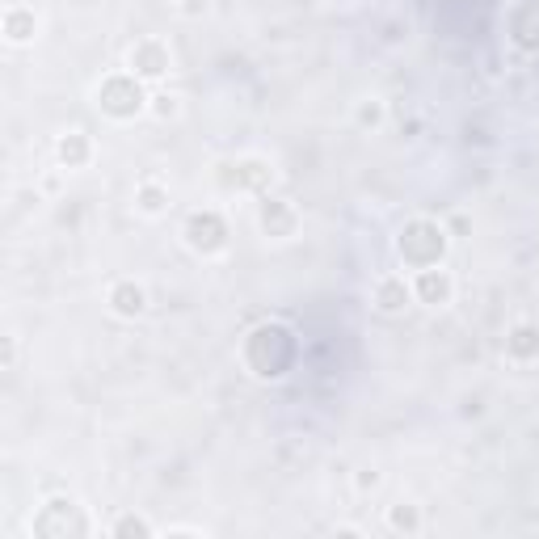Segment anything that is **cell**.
<instances>
[{"label": "cell", "instance_id": "cell-1", "mask_svg": "<svg viewBox=\"0 0 539 539\" xmlns=\"http://www.w3.org/2000/svg\"><path fill=\"white\" fill-rule=\"evenodd\" d=\"M144 85L148 81H139L135 72H114V76H106V81L93 89V102H97V110H102L106 118H114V123H131V118L148 114L152 93Z\"/></svg>", "mask_w": 539, "mask_h": 539}, {"label": "cell", "instance_id": "cell-2", "mask_svg": "<svg viewBox=\"0 0 539 539\" xmlns=\"http://www.w3.org/2000/svg\"><path fill=\"white\" fill-rule=\"evenodd\" d=\"M396 253H401V257H405V266H413V270L443 266L447 228H443V224H434V219H413V224H405L401 241H396Z\"/></svg>", "mask_w": 539, "mask_h": 539}, {"label": "cell", "instance_id": "cell-3", "mask_svg": "<svg viewBox=\"0 0 539 539\" xmlns=\"http://www.w3.org/2000/svg\"><path fill=\"white\" fill-rule=\"evenodd\" d=\"M34 535H47V539H64V535H93V523L85 518L81 502L76 497H47L43 510L34 514Z\"/></svg>", "mask_w": 539, "mask_h": 539}, {"label": "cell", "instance_id": "cell-4", "mask_svg": "<svg viewBox=\"0 0 539 539\" xmlns=\"http://www.w3.org/2000/svg\"><path fill=\"white\" fill-rule=\"evenodd\" d=\"M182 241L198 257H219V253L228 249V224H224V215L211 211V207L190 211L186 224H182Z\"/></svg>", "mask_w": 539, "mask_h": 539}, {"label": "cell", "instance_id": "cell-5", "mask_svg": "<svg viewBox=\"0 0 539 539\" xmlns=\"http://www.w3.org/2000/svg\"><path fill=\"white\" fill-rule=\"evenodd\" d=\"M173 68V55L165 38H135L127 51V72H135L139 81H165Z\"/></svg>", "mask_w": 539, "mask_h": 539}, {"label": "cell", "instance_id": "cell-6", "mask_svg": "<svg viewBox=\"0 0 539 539\" xmlns=\"http://www.w3.org/2000/svg\"><path fill=\"white\" fill-rule=\"evenodd\" d=\"M409 304H417V299H413V278H405V274H379L375 278L371 308L379 316H405Z\"/></svg>", "mask_w": 539, "mask_h": 539}, {"label": "cell", "instance_id": "cell-7", "mask_svg": "<svg viewBox=\"0 0 539 539\" xmlns=\"http://www.w3.org/2000/svg\"><path fill=\"white\" fill-rule=\"evenodd\" d=\"M257 228H262L266 241H291V236L299 232V211H295V203L266 194L262 207H257Z\"/></svg>", "mask_w": 539, "mask_h": 539}, {"label": "cell", "instance_id": "cell-8", "mask_svg": "<svg viewBox=\"0 0 539 539\" xmlns=\"http://www.w3.org/2000/svg\"><path fill=\"white\" fill-rule=\"evenodd\" d=\"M413 299L426 308H447L455 299V274L443 266H426L413 274Z\"/></svg>", "mask_w": 539, "mask_h": 539}, {"label": "cell", "instance_id": "cell-9", "mask_svg": "<svg viewBox=\"0 0 539 539\" xmlns=\"http://www.w3.org/2000/svg\"><path fill=\"white\" fill-rule=\"evenodd\" d=\"M106 304L110 312L118 316V321H139V316L148 312V287L144 283H135V278H114L110 291H106Z\"/></svg>", "mask_w": 539, "mask_h": 539}, {"label": "cell", "instance_id": "cell-10", "mask_svg": "<svg viewBox=\"0 0 539 539\" xmlns=\"http://www.w3.org/2000/svg\"><path fill=\"white\" fill-rule=\"evenodd\" d=\"M510 43L527 55H539V0H518L510 9Z\"/></svg>", "mask_w": 539, "mask_h": 539}, {"label": "cell", "instance_id": "cell-11", "mask_svg": "<svg viewBox=\"0 0 539 539\" xmlns=\"http://www.w3.org/2000/svg\"><path fill=\"white\" fill-rule=\"evenodd\" d=\"M55 161H59V169H85L93 161V135L81 127L64 131L55 139Z\"/></svg>", "mask_w": 539, "mask_h": 539}, {"label": "cell", "instance_id": "cell-12", "mask_svg": "<svg viewBox=\"0 0 539 539\" xmlns=\"http://www.w3.org/2000/svg\"><path fill=\"white\" fill-rule=\"evenodd\" d=\"M506 358H510V363H535V358H539V325L518 321L506 333Z\"/></svg>", "mask_w": 539, "mask_h": 539}, {"label": "cell", "instance_id": "cell-13", "mask_svg": "<svg viewBox=\"0 0 539 539\" xmlns=\"http://www.w3.org/2000/svg\"><path fill=\"white\" fill-rule=\"evenodd\" d=\"M34 34H38V17L30 5H9L5 9V43L9 47H26L34 43Z\"/></svg>", "mask_w": 539, "mask_h": 539}, {"label": "cell", "instance_id": "cell-14", "mask_svg": "<svg viewBox=\"0 0 539 539\" xmlns=\"http://www.w3.org/2000/svg\"><path fill=\"white\" fill-rule=\"evenodd\" d=\"M384 527L392 535H422L426 531V510L417 502H396L384 510Z\"/></svg>", "mask_w": 539, "mask_h": 539}, {"label": "cell", "instance_id": "cell-15", "mask_svg": "<svg viewBox=\"0 0 539 539\" xmlns=\"http://www.w3.org/2000/svg\"><path fill=\"white\" fill-rule=\"evenodd\" d=\"M135 211L144 219H156L169 211V186L161 182V177H144V182L135 186Z\"/></svg>", "mask_w": 539, "mask_h": 539}, {"label": "cell", "instance_id": "cell-16", "mask_svg": "<svg viewBox=\"0 0 539 539\" xmlns=\"http://www.w3.org/2000/svg\"><path fill=\"white\" fill-rule=\"evenodd\" d=\"M384 123H388V102H384V97H363V102L354 106V127L358 131H371L375 135Z\"/></svg>", "mask_w": 539, "mask_h": 539}, {"label": "cell", "instance_id": "cell-17", "mask_svg": "<svg viewBox=\"0 0 539 539\" xmlns=\"http://www.w3.org/2000/svg\"><path fill=\"white\" fill-rule=\"evenodd\" d=\"M270 169H266V161H257V156H249V161H236V190H262L266 182H270Z\"/></svg>", "mask_w": 539, "mask_h": 539}, {"label": "cell", "instance_id": "cell-18", "mask_svg": "<svg viewBox=\"0 0 539 539\" xmlns=\"http://www.w3.org/2000/svg\"><path fill=\"white\" fill-rule=\"evenodd\" d=\"M114 539H131V535H139V539H148V535H156V527L148 523V518L144 514H118L114 518V523L106 527Z\"/></svg>", "mask_w": 539, "mask_h": 539}, {"label": "cell", "instance_id": "cell-19", "mask_svg": "<svg viewBox=\"0 0 539 539\" xmlns=\"http://www.w3.org/2000/svg\"><path fill=\"white\" fill-rule=\"evenodd\" d=\"M148 114L156 118V123H173V118H182V97L177 93H152Z\"/></svg>", "mask_w": 539, "mask_h": 539}, {"label": "cell", "instance_id": "cell-20", "mask_svg": "<svg viewBox=\"0 0 539 539\" xmlns=\"http://www.w3.org/2000/svg\"><path fill=\"white\" fill-rule=\"evenodd\" d=\"M379 485H384L379 468H358V476H354V489H358V493H375Z\"/></svg>", "mask_w": 539, "mask_h": 539}, {"label": "cell", "instance_id": "cell-21", "mask_svg": "<svg viewBox=\"0 0 539 539\" xmlns=\"http://www.w3.org/2000/svg\"><path fill=\"white\" fill-rule=\"evenodd\" d=\"M5 371H13L17 367V337H5V363H0Z\"/></svg>", "mask_w": 539, "mask_h": 539}, {"label": "cell", "instance_id": "cell-22", "mask_svg": "<svg viewBox=\"0 0 539 539\" xmlns=\"http://www.w3.org/2000/svg\"><path fill=\"white\" fill-rule=\"evenodd\" d=\"M165 535H190V539H203V527H165Z\"/></svg>", "mask_w": 539, "mask_h": 539}, {"label": "cell", "instance_id": "cell-23", "mask_svg": "<svg viewBox=\"0 0 539 539\" xmlns=\"http://www.w3.org/2000/svg\"><path fill=\"white\" fill-rule=\"evenodd\" d=\"M333 535H354V539H363L367 531H363V527H346V523H342V527H333Z\"/></svg>", "mask_w": 539, "mask_h": 539}, {"label": "cell", "instance_id": "cell-24", "mask_svg": "<svg viewBox=\"0 0 539 539\" xmlns=\"http://www.w3.org/2000/svg\"><path fill=\"white\" fill-rule=\"evenodd\" d=\"M329 5H354V0H329Z\"/></svg>", "mask_w": 539, "mask_h": 539}]
</instances>
